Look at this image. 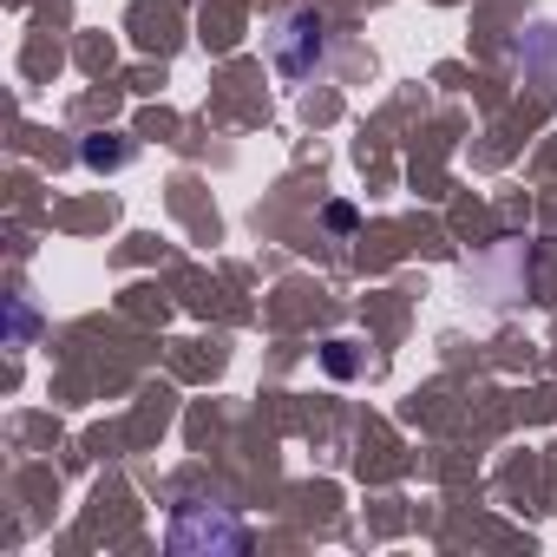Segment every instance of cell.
<instances>
[{"label": "cell", "mask_w": 557, "mask_h": 557, "mask_svg": "<svg viewBox=\"0 0 557 557\" xmlns=\"http://www.w3.org/2000/svg\"><path fill=\"white\" fill-rule=\"evenodd\" d=\"M269 53H275V66H283V79H309L322 66V53H329V27L315 14H289L283 27H275Z\"/></svg>", "instance_id": "cell-1"}, {"label": "cell", "mask_w": 557, "mask_h": 557, "mask_svg": "<svg viewBox=\"0 0 557 557\" xmlns=\"http://www.w3.org/2000/svg\"><path fill=\"white\" fill-rule=\"evenodd\" d=\"M197 544L236 550V544H243V524H236V518H197V505H184V518L171 524V550H197Z\"/></svg>", "instance_id": "cell-2"}]
</instances>
